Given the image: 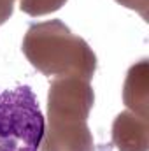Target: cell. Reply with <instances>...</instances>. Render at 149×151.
Segmentation results:
<instances>
[{"mask_svg": "<svg viewBox=\"0 0 149 151\" xmlns=\"http://www.w3.org/2000/svg\"><path fill=\"white\" fill-rule=\"evenodd\" d=\"M44 116L30 86L0 88V151H37Z\"/></svg>", "mask_w": 149, "mask_h": 151, "instance_id": "1", "label": "cell"}]
</instances>
